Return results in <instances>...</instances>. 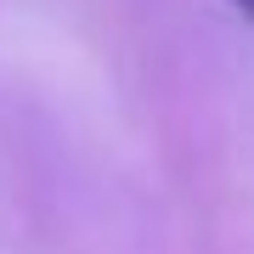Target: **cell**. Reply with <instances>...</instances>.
<instances>
[{
    "instance_id": "cell-1",
    "label": "cell",
    "mask_w": 254,
    "mask_h": 254,
    "mask_svg": "<svg viewBox=\"0 0 254 254\" xmlns=\"http://www.w3.org/2000/svg\"><path fill=\"white\" fill-rule=\"evenodd\" d=\"M232 6H243V11H254V0H232Z\"/></svg>"
}]
</instances>
